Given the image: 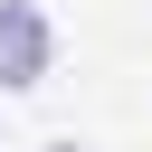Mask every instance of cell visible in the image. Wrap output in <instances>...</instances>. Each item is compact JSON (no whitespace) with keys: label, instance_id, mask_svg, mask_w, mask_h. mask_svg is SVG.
Instances as JSON below:
<instances>
[{"label":"cell","instance_id":"cell-1","mask_svg":"<svg viewBox=\"0 0 152 152\" xmlns=\"http://www.w3.org/2000/svg\"><path fill=\"white\" fill-rule=\"evenodd\" d=\"M48 76V19L28 0H0V86H38Z\"/></svg>","mask_w":152,"mask_h":152}]
</instances>
